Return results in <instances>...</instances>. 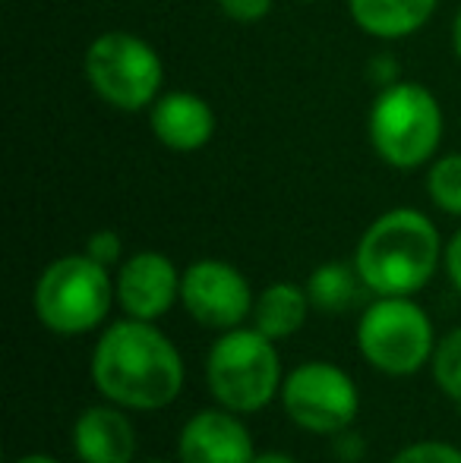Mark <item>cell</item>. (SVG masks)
I'll return each instance as SVG.
<instances>
[{
  "mask_svg": "<svg viewBox=\"0 0 461 463\" xmlns=\"http://www.w3.org/2000/svg\"><path fill=\"white\" fill-rule=\"evenodd\" d=\"M427 193L446 214L461 218V155H443L427 174Z\"/></svg>",
  "mask_w": 461,
  "mask_h": 463,
  "instance_id": "17",
  "label": "cell"
},
{
  "mask_svg": "<svg viewBox=\"0 0 461 463\" xmlns=\"http://www.w3.org/2000/svg\"><path fill=\"white\" fill-rule=\"evenodd\" d=\"M209 391L231 413H256L282 384V360L259 328H231L209 350Z\"/></svg>",
  "mask_w": 461,
  "mask_h": 463,
  "instance_id": "4",
  "label": "cell"
},
{
  "mask_svg": "<svg viewBox=\"0 0 461 463\" xmlns=\"http://www.w3.org/2000/svg\"><path fill=\"white\" fill-rule=\"evenodd\" d=\"M253 463H301V460H294L291 454H282V451H265V454H256Z\"/></svg>",
  "mask_w": 461,
  "mask_h": 463,
  "instance_id": "25",
  "label": "cell"
},
{
  "mask_svg": "<svg viewBox=\"0 0 461 463\" xmlns=\"http://www.w3.org/2000/svg\"><path fill=\"white\" fill-rule=\"evenodd\" d=\"M363 278L357 265L345 262H326L310 275L307 280V297L320 312H345L360 299Z\"/></svg>",
  "mask_w": 461,
  "mask_h": 463,
  "instance_id": "16",
  "label": "cell"
},
{
  "mask_svg": "<svg viewBox=\"0 0 461 463\" xmlns=\"http://www.w3.org/2000/svg\"><path fill=\"white\" fill-rule=\"evenodd\" d=\"M348 429H341V432H339V441H335V454H339L341 460L351 463V460H360L363 458V439L357 432H348Z\"/></svg>",
  "mask_w": 461,
  "mask_h": 463,
  "instance_id": "23",
  "label": "cell"
},
{
  "mask_svg": "<svg viewBox=\"0 0 461 463\" xmlns=\"http://www.w3.org/2000/svg\"><path fill=\"white\" fill-rule=\"evenodd\" d=\"M303 4H316V0H303Z\"/></svg>",
  "mask_w": 461,
  "mask_h": 463,
  "instance_id": "29",
  "label": "cell"
},
{
  "mask_svg": "<svg viewBox=\"0 0 461 463\" xmlns=\"http://www.w3.org/2000/svg\"><path fill=\"white\" fill-rule=\"evenodd\" d=\"M86 256H92L95 262H101L105 269L120 262L123 256V240L117 231H95L86 243Z\"/></svg>",
  "mask_w": 461,
  "mask_h": 463,
  "instance_id": "20",
  "label": "cell"
},
{
  "mask_svg": "<svg viewBox=\"0 0 461 463\" xmlns=\"http://www.w3.org/2000/svg\"><path fill=\"white\" fill-rule=\"evenodd\" d=\"M348 10L367 35L395 42L424 29L437 10V0H348Z\"/></svg>",
  "mask_w": 461,
  "mask_h": 463,
  "instance_id": "14",
  "label": "cell"
},
{
  "mask_svg": "<svg viewBox=\"0 0 461 463\" xmlns=\"http://www.w3.org/2000/svg\"><path fill=\"white\" fill-rule=\"evenodd\" d=\"M282 403L294 426L316 435H339L354 422L360 410L357 384L335 363H303L284 378Z\"/></svg>",
  "mask_w": 461,
  "mask_h": 463,
  "instance_id": "8",
  "label": "cell"
},
{
  "mask_svg": "<svg viewBox=\"0 0 461 463\" xmlns=\"http://www.w3.org/2000/svg\"><path fill=\"white\" fill-rule=\"evenodd\" d=\"M307 306L310 297L303 287L291 284V280H278V284H269L256 297V303H253V322L272 341L291 337L307 322Z\"/></svg>",
  "mask_w": 461,
  "mask_h": 463,
  "instance_id": "15",
  "label": "cell"
},
{
  "mask_svg": "<svg viewBox=\"0 0 461 463\" xmlns=\"http://www.w3.org/2000/svg\"><path fill=\"white\" fill-rule=\"evenodd\" d=\"M86 80L92 92L117 110L152 108L165 82L161 57L146 38L105 32L86 51Z\"/></svg>",
  "mask_w": 461,
  "mask_h": 463,
  "instance_id": "6",
  "label": "cell"
},
{
  "mask_svg": "<svg viewBox=\"0 0 461 463\" xmlns=\"http://www.w3.org/2000/svg\"><path fill=\"white\" fill-rule=\"evenodd\" d=\"M443 259L439 231L418 208H392L363 231L354 252L367 290L379 297H411L437 275Z\"/></svg>",
  "mask_w": 461,
  "mask_h": 463,
  "instance_id": "2",
  "label": "cell"
},
{
  "mask_svg": "<svg viewBox=\"0 0 461 463\" xmlns=\"http://www.w3.org/2000/svg\"><path fill=\"white\" fill-rule=\"evenodd\" d=\"M180 303L206 328H237L253 312V290L234 265L199 259L180 275Z\"/></svg>",
  "mask_w": 461,
  "mask_h": 463,
  "instance_id": "9",
  "label": "cell"
},
{
  "mask_svg": "<svg viewBox=\"0 0 461 463\" xmlns=\"http://www.w3.org/2000/svg\"><path fill=\"white\" fill-rule=\"evenodd\" d=\"M392 463H461V451L449 441H418L395 454Z\"/></svg>",
  "mask_w": 461,
  "mask_h": 463,
  "instance_id": "19",
  "label": "cell"
},
{
  "mask_svg": "<svg viewBox=\"0 0 461 463\" xmlns=\"http://www.w3.org/2000/svg\"><path fill=\"white\" fill-rule=\"evenodd\" d=\"M92 382L117 407L161 410L184 388V356L142 318L114 322L92 350Z\"/></svg>",
  "mask_w": 461,
  "mask_h": 463,
  "instance_id": "1",
  "label": "cell"
},
{
  "mask_svg": "<svg viewBox=\"0 0 461 463\" xmlns=\"http://www.w3.org/2000/svg\"><path fill=\"white\" fill-rule=\"evenodd\" d=\"M452 44H456V54H458V61H461V10H458V16H456V25H452Z\"/></svg>",
  "mask_w": 461,
  "mask_h": 463,
  "instance_id": "26",
  "label": "cell"
},
{
  "mask_svg": "<svg viewBox=\"0 0 461 463\" xmlns=\"http://www.w3.org/2000/svg\"><path fill=\"white\" fill-rule=\"evenodd\" d=\"M114 290L130 318L155 322L180 297V275L165 252H136L120 265Z\"/></svg>",
  "mask_w": 461,
  "mask_h": 463,
  "instance_id": "10",
  "label": "cell"
},
{
  "mask_svg": "<svg viewBox=\"0 0 461 463\" xmlns=\"http://www.w3.org/2000/svg\"><path fill=\"white\" fill-rule=\"evenodd\" d=\"M16 463H61V460L48 458V454H25V458H19Z\"/></svg>",
  "mask_w": 461,
  "mask_h": 463,
  "instance_id": "27",
  "label": "cell"
},
{
  "mask_svg": "<svg viewBox=\"0 0 461 463\" xmlns=\"http://www.w3.org/2000/svg\"><path fill=\"white\" fill-rule=\"evenodd\" d=\"M433 375L449 401L461 403V328L449 331L433 350Z\"/></svg>",
  "mask_w": 461,
  "mask_h": 463,
  "instance_id": "18",
  "label": "cell"
},
{
  "mask_svg": "<svg viewBox=\"0 0 461 463\" xmlns=\"http://www.w3.org/2000/svg\"><path fill=\"white\" fill-rule=\"evenodd\" d=\"M443 262H446V271H449V280L461 290V231L449 240V246L443 250Z\"/></svg>",
  "mask_w": 461,
  "mask_h": 463,
  "instance_id": "24",
  "label": "cell"
},
{
  "mask_svg": "<svg viewBox=\"0 0 461 463\" xmlns=\"http://www.w3.org/2000/svg\"><path fill=\"white\" fill-rule=\"evenodd\" d=\"M146 463H165V460H146Z\"/></svg>",
  "mask_w": 461,
  "mask_h": 463,
  "instance_id": "28",
  "label": "cell"
},
{
  "mask_svg": "<svg viewBox=\"0 0 461 463\" xmlns=\"http://www.w3.org/2000/svg\"><path fill=\"white\" fill-rule=\"evenodd\" d=\"M180 463H253V435L231 410H203L180 429Z\"/></svg>",
  "mask_w": 461,
  "mask_h": 463,
  "instance_id": "11",
  "label": "cell"
},
{
  "mask_svg": "<svg viewBox=\"0 0 461 463\" xmlns=\"http://www.w3.org/2000/svg\"><path fill=\"white\" fill-rule=\"evenodd\" d=\"M149 127L165 148L180 155L199 152L216 136V110L206 98L193 92L158 95L149 110Z\"/></svg>",
  "mask_w": 461,
  "mask_h": 463,
  "instance_id": "12",
  "label": "cell"
},
{
  "mask_svg": "<svg viewBox=\"0 0 461 463\" xmlns=\"http://www.w3.org/2000/svg\"><path fill=\"white\" fill-rule=\"evenodd\" d=\"M73 451L82 463H130L136 429L117 407H89L73 426Z\"/></svg>",
  "mask_w": 461,
  "mask_h": 463,
  "instance_id": "13",
  "label": "cell"
},
{
  "mask_svg": "<svg viewBox=\"0 0 461 463\" xmlns=\"http://www.w3.org/2000/svg\"><path fill=\"white\" fill-rule=\"evenodd\" d=\"M117 297L108 269L92 256H63L35 284V316L57 335H86L105 322Z\"/></svg>",
  "mask_w": 461,
  "mask_h": 463,
  "instance_id": "5",
  "label": "cell"
},
{
  "mask_svg": "<svg viewBox=\"0 0 461 463\" xmlns=\"http://www.w3.org/2000/svg\"><path fill=\"white\" fill-rule=\"evenodd\" d=\"M363 360L386 375H414L437 350L427 312L408 297H379L357 325Z\"/></svg>",
  "mask_w": 461,
  "mask_h": 463,
  "instance_id": "7",
  "label": "cell"
},
{
  "mask_svg": "<svg viewBox=\"0 0 461 463\" xmlns=\"http://www.w3.org/2000/svg\"><path fill=\"white\" fill-rule=\"evenodd\" d=\"M218 10L234 23H259L269 16L272 0H218Z\"/></svg>",
  "mask_w": 461,
  "mask_h": 463,
  "instance_id": "21",
  "label": "cell"
},
{
  "mask_svg": "<svg viewBox=\"0 0 461 463\" xmlns=\"http://www.w3.org/2000/svg\"><path fill=\"white\" fill-rule=\"evenodd\" d=\"M373 152L399 171L427 165L443 139V108L430 89L418 82H395L379 89L370 108Z\"/></svg>",
  "mask_w": 461,
  "mask_h": 463,
  "instance_id": "3",
  "label": "cell"
},
{
  "mask_svg": "<svg viewBox=\"0 0 461 463\" xmlns=\"http://www.w3.org/2000/svg\"><path fill=\"white\" fill-rule=\"evenodd\" d=\"M367 76L379 89L395 86V82H401L399 80V61H395L392 54H376L373 61H370V67H367Z\"/></svg>",
  "mask_w": 461,
  "mask_h": 463,
  "instance_id": "22",
  "label": "cell"
}]
</instances>
